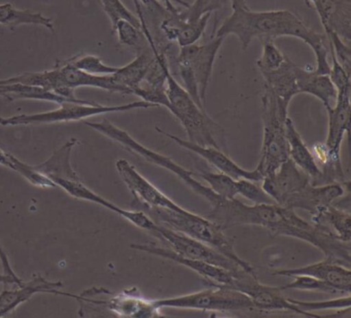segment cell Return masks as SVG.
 Instances as JSON below:
<instances>
[{
	"mask_svg": "<svg viewBox=\"0 0 351 318\" xmlns=\"http://www.w3.org/2000/svg\"><path fill=\"white\" fill-rule=\"evenodd\" d=\"M207 219L223 230L235 225H256L274 236H287L303 240L319 249L326 258L350 266V242L339 239L330 230L300 217L295 209L273 204H244L237 198L223 199L213 207Z\"/></svg>",
	"mask_w": 351,
	"mask_h": 318,
	"instance_id": "6da1fadb",
	"label": "cell"
},
{
	"mask_svg": "<svg viewBox=\"0 0 351 318\" xmlns=\"http://www.w3.org/2000/svg\"><path fill=\"white\" fill-rule=\"evenodd\" d=\"M232 14L223 21L213 36L226 38L234 36L241 44L242 50H247L256 38L274 40L279 38H295L305 42L315 56V73L330 75L326 36L312 29L299 16L289 10L252 11L245 0H233Z\"/></svg>",
	"mask_w": 351,
	"mask_h": 318,
	"instance_id": "7a4b0ae2",
	"label": "cell"
},
{
	"mask_svg": "<svg viewBox=\"0 0 351 318\" xmlns=\"http://www.w3.org/2000/svg\"><path fill=\"white\" fill-rule=\"evenodd\" d=\"M130 205L133 210L143 211L158 225L186 234L194 239L207 244L210 247L215 248L219 254L237 262L246 272L256 274L252 266L236 254L233 240L226 235L225 230L207 217H201L189 210L180 212V211L153 208V207L139 204Z\"/></svg>",
	"mask_w": 351,
	"mask_h": 318,
	"instance_id": "3957f363",
	"label": "cell"
},
{
	"mask_svg": "<svg viewBox=\"0 0 351 318\" xmlns=\"http://www.w3.org/2000/svg\"><path fill=\"white\" fill-rule=\"evenodd\" d=\"M166 94L169 100L170 112L184 127L189 141L202 147H213L227 153L225 131L178 83L170 69L166 73Z\"/></svg>",
	"mask_w": 351,
	"mask_h": 318,
	"instance_id": "277c9868",
	"label": "cell"
},
{
	"mask_svg": "<svg viewBox=\"0 0 351 318\" xmlns=\"http://www.w3.org/2000/svg\"><path fill=\"white\" fill-rule=\"evenodd\" d=\"M289 108L283 106L272 92L265 88L262 96V120L264 136L258 168L263 178L272 175L281 164L289 159V143L285 135V121Z\"/></svg>",
	"mask_w": 351,
	"mask_h": 318,
	"instance_id": "5b68a950",
	"label": "cell"
},
{
	"mask_svg": "<svg viewBox=\"0 0 351 318\" xmlns=\"http://www.w3.org/2000/svg\"><path fill=\"white\" fill-rule=\"evenodd\" d=\"M225 38L213 36L203 45H190L178 50L176 64L184 89L200 108L205 110L206 92L213 65Z\"/></svg>",
	"mask_w": 351,
	"mask_h": 318,
	"instance_id": "8992f818",
	"label": "cell"
},
{
	"mask_svg": "<svg viewBox=\"0 0 351 318\" xmlns=\"http://www.w3.org/2000/svg\"><path fill=\"white\" fill-rule=\"evenodd\" d=\"M85 125L93 129V130L97 131L100 134L108 137V138L116 141V143L122 145L123 147H125L130 153L139 156V157L143 158L145 161L155 164V165L176 174L186 186H190L195 193H197L199 196L203 197L205 200L208 201L211 206L215 207V205L219 204V202L223 200L219 195L215 194L209 186H203L198 180H195L193 178L194 172L186 170V168L174 162L171 158L166 157V156L162 155V154L147 149L145 145L135 140L126 131L119 128V127H117L116 125L112 124L106 119H104L100 123L85 122Z\"/></svg>",
	"mask_w": 351,
	"mask_h": 318,
	"instance_id": "52a82bcc",
	"label": "cell"
},
{
	"mask_svg": "<svg viewBox=\"0 0 351 318\" xmlns=\"http://www.w3.org/2000/svg\"><path fill=\"white\" fill-rule=\"evenodd\" d=\"M159 108L156 104L139 100L123 106H106L94 101L64 102L59 104V108L50 112L34 114H20L11 118L0 117V126H20V125L54 124V123H69L83 121L98 114L110 112H130L139 108Z\"/></svg>",
	"mask_w": 351,
	"mask_h": 318,
	"instance_id": "ba28073f",
	"label": "cell"
},
{
	"mask_svg": "<svg viewBox=\"0 0 351 318\" xmlns=\"http://www.w3.org/2000/svg\"><path fill=\"white\" fill-rule=\"evenodd\" d=\"M209 289L168 299H155L158 308L194 309L210 312L256 310L252 299L241 291L226 285L210 284Z\"/></svg>",
	"mask_w": 351,
	"mask_h": 318,
	"instance_id": "9c48e42d",
	"label": "cell"
},
{
	"mask_svg": "<svg viewBox=\"0 0 351 318\" xmlns=\"http://www.w3.org/2000/svg\"><path fill=\"white\" fill-rule=\"evenodd\" d=\"M232 289L245 293L258 311H291L308 318H320L312 312H305L291 303L289 297L282 295L280 287L269 286L258 280L256 274L239 270L235 273V281Z\"/></svg>",
	"mask_w": 351,
	"mask_h": 318,
	"instance_id": "30bf717a",
	"label": "cell"
},
{
	"mask_svg": "<svg viewBox=\"0 0 351 318\" xmlns=\"http://www.w3.org/2000/svg\"><path fill=\"white\" fill-rule=\"evenodd\" d=\"M151 235L167 243L173 252L184 258L202 260V262L221 267V268L234 273L243 270L237 262H233L227 256L219 254L215 248L210 247L207 244L194 239L186 234L174 231V230L157 223V228Z\"/></svg>",
	"mask_w": 351,
	"mask_h": 318,
	"instance_id": "8fae6325",
	"label": "cell"
},
{
	"mask_svg": "<svg viewBox=\"0 0 351 318\" xmlns=\"http://www.w3.org/2000/svg\"><path fill=\"white\" fill-rule=\"evenodd\" d=\"M119 175L122 178L127 188L133 195L131 204L143 205L153 208L169 209V210L184 212L186 209L176 204L169 197L166 196L162 191L156 188L147 178H143L134 166L125 159H120L116 163Z\"/></svg>",
	"mask_w": 351,
	"mask_h": 318,
	"instance_id": "7c38bea8",
	"label": "cell"
},
{
	"mask_svg": "<svg viewBox=\"0 0 351 318\" xmlns=\"http://www.w3.org/2000/svg\"><path fill=\"white\" fill-rule=\"evenodd\" d=\"M110 295L112 297L106 299H93L83 295L84 301L80 303L104 306L119 317L154 318L164 316L161 309L156 305L155 299L143 297L136 287L124 289L117 295L110 293Z\"/></svg>",
	"mask_w": 351,
	"mask_h": 318,
	"instance_id": "4fadbf2b",
	"label": "cell"
},
{
	"mask_svg": "<svg viewBox=\"0 0 351 318\" xmlns=\"http://www.w3.org/2000/svg\"><path fill=\"white\" fill-rule=\"evenodd\" d=\"M131 248L141 250V252H147V254H154V256H160V258H167V260L186 267V268L198 273L202 277L205 283L209 285L219 284L232 287L234 281H235L236 272H231V271L226 270L221 267L208 264V262H202V260L184 258V256L176 254L171 248L161 247V246H157L152 243L131 244Z\"/></svg>",
	"mask_w": 351,
	"mask_h": 318,
	"instance_id": "5bb4252c",
	"label": "cell"
},
{
	"mask_svg": "<svg viewBox=\"0 0 351 318\" xmlns=\"http://www.w3.org/2000/svg\"><path fill=\"white\" fill-rule=\"evenodd\" d=\"M350 93L351 86L343 88L337 94L334 106L326 108L328 117V137L326 145L330 162L341 166L340 149L345 133L350 128Z\"/></svg>",
	"mask_w": 351,
	"mask_h": 318,
	"instance_id": "9a60e30c",
	"label": "cell"
},
{
	"mask_svg": "<svg viewBox=\"0 0 351 318\" xmlns=\"http://www.w3.org/2000/svg\"><path fill=\"white\" fill-rule=\"evenodd\" d=\"M158 132L161 133L164 136L168 137L170 140L178 143L180 147H184L188 151H193L196 155L200 156L201 158L208 162L211 165L215 166L217 169L219 170L221 173L227 174L231 176L234 180H252V182H261L263 180V174L260 170L256 167L254 170H246L240 167L235 163L231 158L228 156L227 153L221 151V149H215L213 147H202V145H197V143H191L189 140L180 138L176 135L170 134L166 131L162 130L159 127L156 128Z\"/></svg>",
	"mask_w": 351,
	"mask_h": 318,
	"instance_id": "2e32d148",
	"label": "cell"
},
{
	"mask_svg": "<svg viewBox=\"0 0 351 318\" xmlns=\"http://www.w3.org/2000/svg\"><path fill=\"white\" fill-rule=\"evenodd\" d=\"M311 184L309 176L300 169L291 159L281 164L272 174L265 176L262 188L279 205H285L287 199Z\"/></svg>",
	"mask_w": 351,
	"mask_h": 318,
	"instance_id": "e0dca14e",
	"label": "cell"
},
{
	"mask_svg": "<svg viewBox=\"0 0 351 318\" xmlns=\"http://www.w3.org/2000/svg\"><path fill=\"white\" fill-rule=\"evenodd\" d=\"M63 283L61 281H49L40 275H36L30 280L23 281L14 289H3L0 293V317H5L27 302L36 293H50V295H65L79 299L80 295L65 293L61 291Z\"/></svg>",
	"mask_w": 351,
	"mask_h": 318,
	"instance_id": "ac0fdd59",
	"label": "cell"
},
{
	"mask_svg": "<svg viewBox=\"0 0 351 318\" xmlns=\"http://www.w3.org/2000/svg\"><path fill=\"white\" fill-rule=\"evenodd\" d=\"M349 191V182H332V184L313 186L308 184L305 188L300 191L287 199L283 206L291 209H303L309 211L312 217L322 212L324 208L334 204L337 199L344 196Z\"/></svg>",
	"mask_w": 351,
	"mask_h": 318,
	"instance_id": "d6986e66",
	"label": "cell"
},
{
	"mask_svg": "<svg viewBox=\"0 0 351 318\" xmlns=\"http://www.w3.org/2000/svg\"><path fill=\"white\" fill-rule=\"evenodd\" d=\"M276 276L293 277L297 275H308L330 284L343 293H350L351 270L349 267L340 264L330 258H324L322 262L293 269H282L272 273Z\"/></svg>",
	"mask_w": 351,
	"mask_h": 318,
	"instance_id": "ffe728a7",
	"label": "cell"
},
{
	"mask_svg": "<svg viewBox=\"0 0 351 318\" xmlns=\"http://www.w3.org/2000/svg\"><path fill=\"white\" fill-rule=\"evenodd\" d=\"M285 135L289 143V159L309 176L311 184L322 186V182H324V172L318 167L313 154L308 149L289 118L285 121Z\"/></svg>",
	"mask_w": 351,
	"mask_h": 318,
	"instance_id": "44dd1931",
	"label": "cell"
},
{
	"mask_svg": "<svg viewBox=\"0 0 351 318\" xmlns=\"http://www.w3.org/2000/svg\"><path fill=\"white\" fill-rule=\"evenodd\" d=\"M295 80H297L298 91L300 93L309 94L317 98L324 104V108L332 106L336 101V87L332 84L330 75H319L315 73L313 67H302L295 64Z\"/></svg>",
	"mask_w": 351,
	"mask_h": 318,
	"instance_id": "7402d4cb",
	"label": "cell"
},
{
	"mask_svg": "<svg viewBox=\"0 0 351 318\" xmlns=\"http://www.w3.org/2000/svg\"><path fill=\"white\" fill-rule=\"evenodd\" d=\"M77 143L79 140L77 138L69 139L48 160L34 167L49 180H52L56 186L61 182H77L81 180L71 165V153Z\"/></svg>",
	"mask_w": 351,
	"mask_h": 318,
	"instance_id": "603a6c76",
	"label": "cell"
},
{
	"mask_svg": "<svg viewBox=\"0 0 351 318\" xmlns=\"http://www.w3.org/2000/svg\"><path fill=\"white\" fill-rule=\"evenodd\" d=\"M295 69V63L287 57L285 63L275 71L261 73L264 77L265 88L272 92L279 102L287 108L291 99L299 94Z\"/></svg>",
	"mask_w": 351,
	"mask_h": 318,
	"instance_id": "cb8c5ba5",
	"label": "cell"
},
{
	"mask_svg": "<svg viewBox=\"0 0 351 318\" xmlns=\"http://www.w3.org/2000/svg\"><path fill=\"white\" fill-rule=\"evenodd\" d=\"M155 59L153 51L149 47L138 52L134 60L123 67H119L118 71L112 75L114 83L123 88L127 92V95H132L133 91L141 85L145 79L149 66Z\"/></svg>",
	"mask_w": 351,
	"mask_h": 318,
	"instance_id": "d4e9b609",
	"label": "cell"
},
{
	"mask_svg": "<svg viewBox=\"0 0 351 318\" xmlns=\"http://www.w3.org/2000/svg\"><path fill=\"white\" fill-rule=\"evenodd\" d=\"M0 97L5 98L9 101L21 99L43 100V101L54 102L57 104L71 101L48 90L21 83H0Z\"/></svg>",
	"mask_w": 351,
	"mask_h": 318,
	"instance_id": "484cf974",
	"label": "cell"
},
{
	"mask_svg": "<svg viewBox=\"0 0 351 318\" xmlns=\"http://www.w3.org/2000/svg\"><path fill=\"white\" fill-rule=\"evenodd\" d=\"M312 223L330 230L339 239L350 242L351 217L349 211L339 208L334 204L324 208L317 215L312 217Z\"/></svg>",
	"mask_w": 351,
	"mask_h": 318,
	"instance_id": "4316f807",
	"label": "cell"
},
{
	"mask_svg": "<svg viewBox=\"0 0 351 318\" xmlns=\"http://www.w3.org/2000/svg\"><path fill=\"white\" fill-rule=\"evenodd\" d=\"M24 24L44 26L47 29L54 32V25L50 18L45 17L40 13H34L29 10H20L11 3L0 5V25L7 26L15 30Z\"/></svg>",
	"mask_w": 351,
	"mask_h": 318,
	"instance_id": "83f0119b",
	"label": "cell"
},
{
	"mask_svg": "<svg viewBox=\"0 0 351 318\" xmlns=\"http://www.w3.org/2000/svg\"><path fill=\"white\" fill-rule=\"evenodd\" d=\"M199 176L208 184L209 188L219 195L223 199H235L237 196V188H236V180L227 174L213 173V172L201 170Z\"/></svg>",
	"mask_w": 351,
	"mask_h": 318,
	"instance_id": "f1b7e54d",
	"label": "cell"
},
{
	"mask_svg": "<svg viewBox=\"0 0 351 318\" xmlns=\"http://www.w3.org/2000/svg\"><path fill=\"white\" fill-rule=\"evenodd\" d=\"M112 28L117 32L119 42L124 46L136 49L139 52L149 47L145 36L141 32V28L133 25L130 22L126 21V20H120Z\"/></svg>",
	"mask_w": 351,
	"mask_h": 318,
	"instance_id": "f546056e",
	"label": "cell"
},
{
	"mask_svg": "<svg viewBox=\"0 0 351 318\" xmlns=\"http://www.w3.org/2000/svg\"><path fill=\"white\" fill-rule=\"evenodd\" d=\"M67 61L75 69L93 75H112L119 69L106 65L99 57L94 55H77L67 59Z\"/></svg>",
	"mask_w": 351,
	"mask_h": 318,
	"instance_id": "4dcf8cb0",
	"label": "cell"
},
{
	"mask_svg": "<svg viewBox=\"0 0 351 318\" xmlns=\"http://www.w3.org/2000/svg\"><path fill=\"white\" fill-rule=\"evenodd\" d=\"M287 58V56L275 45L274 40H263L262 55L256 61V66L260 73L275 71L285 63Z\"/></svg>",
	"mask_w": 351,
	"mask_h": 318,
	"instance_id": "1f68e13d",
	"label": "cell"
},
{
	"mask_svg": "<svg viewBox=\"0 0 351 318\" xmlns=\"http://www.w3.org/2000/svg\"><path fill=\"white\" fill-rule=\"evenodd\" d=\"M281 291L285 289H297V291H320V293H336V289L330 286L324 281L319 280L315 277L308 275H297L293 276V280L280 287Z\"/></svg>",
	"mask_w": 351,
	"mask_h": 318,
	"instance_id": "d6a6232c",
	"label": "cell"
},
{
	"mask_svg": "<svg viewBox=\"0 0 351 318\" xmlns=\"http://www.w3.org/2000/svg\"><path fill=\"white\" fill-rule=\"evenodd\" d=\"M236 188L237 195L252 201L254 204H273L274 200L265 192L262 186H258V182L252 180H236Z\"/></svg>",
	"mask_w": 351,
	"mask_h": 318,
	"instance_id": "836d02e7",
	"label": "cell"
},
{
	"mask_svg": "<svg viewBox=\"0 0 351 318\" xmlns=\"http://www.w3.org/2000/svg\"><path fill=\"white\" fill-rule=\"evenodd\" d=\"M11 161L12 163H13L14 171L21 174L25 180H27L28 182H29L30 184H34V186L42 188H56V184H55L52 180H49V178H47V176H45L44 174L38 172L34 166H30L28 165V164L23 163V162L20 161L19 159H17L15 156L12 155V154Z\"/></svg>",
	"mask_w": 351,
	"mask_h": 318,
	"instance_id": "e575fe53",
	"label": "cell"
},
{
	"mask_svg": "<svg viewBox=\"0 0 351 318\" xmlns=\"http://www.w3.org/2000/svg\"><path fill=\"white\" fill-rule=\"evenodd\" d=\"M104 12L112 22V27L116 25L117 22L120 20H126L133 25L141 27V22L136 15L129 11L126 5L122 3V0H100Z\"/></svg>",
	"mask_w": 351,
	"mask_h": 318,
	"instance_id": "d590c367",
	"label": "cell"
},
{
	"mask_svg": "<svg viewBox=\"0 0 351 318\" xmlns=\"http://www.w3.org/2000/svg\"><path fill=\"white\" fill-rule=\"evenodd\" d=\"M328 46H330V54L334 55L339 64L351 73V48L350 44L344 42L342 38H339L337 34L332 32L326 34Z\"/></svg>",
	"mask_w": 351,
	"mask_h": 318,
	"instance_id": "8d00e7d4",
	"label": "cell"
},
{
	"mask_svg": "<svg viewBox=\"0 0 351 318\" xmlns=\"http://www.w3.org/2000/svg\"><path fill=\"white\" fill-rule=\"evenodd\" d=\"M289 299L305 312H314L317 311V310L326 309H346V308H350L351 306L350 293L347 295L346 297L328 299V301L305 302L299 301V299Z\"/></svg>",
	"mask_w": 351,
	"mask_h": 318,
	"instance_id": "74e56055",
	"label": "cell"
},
{
	"mask_svg": "<svg viewBox=\"0 0 351 318\" xmlns=\"http://www.w3.org/2000/svg\"><path fill=\"white\" fill-rule=\"evenodd\" d=\"M0 260H1V264H3V274L11 279L12 284H22L24 281L23 279L20 278V277H18V275L16 274L15 271L12 268L11 264H10L7 254H5V250L1 247H0Z\"/></svg>",
	"mask_w": 351,
	"mask_h": 318,
	"instance_id": "f35d334b",
	"label": "cell"
},
{
	"mask_svg": "<svg viewBox=\"0 0 351 318\" xmlns=\"http://www.w3.org/2000/svg\"><path fill=\"white\" fill-rule=\"evenodd\" d=\"M0 165L5 166V167L10 168L13 170V163L11 161V154L5 151L3 147L0 145Z\"/></svg>",
	"mask_w": 351,
	"mask_h": 318,
	"instance_id": "ab89813d",
	"label": "cell"
},
{
	"mask_svg": "<svg viewBox=\"0 0 351 318\" xmlns=\"http://www.w3.org/2000/svg\"><path fill=\"white\" fill-rule=\"evenodd\" d=\"M160 1L163 3V5L167 8V10L171 12H176L178 9V8L173 5V3H178L182 8H188L190 5V3H186L184 0H160Z\"/></svg>",
	"mask_w": 351,
	"mask_h": 318,
	"instance_id": "60d3db41",
	"label": "cell"
},
{
	"mask_svg": "<svg viewBox=\"0 0 351 318\" xmlns=\"http://www.w3.org/2000/svg\"><path fill=\"white\" fill-rule=\"evenodd\" d=\"M3 284H12V281L9 277L5 276V274H1V273H0V285Z\"/></svg>",
	"mask_w": 351,
	"mask_h": 318,
	"instance_id": "b9f144b4",
	"label": "cell"
},
{
	"mask_svg": "<svg viewBox=\"0 0 351 318\" xmlns=\"http://www.w3.org/2000/svg\"><path fill=\"white\" fill-rule=\"evenodd\" d=\"M308 1H309V5L311 7L312 3H315L317 0H308Z\"/></svg>",
	"mask_w": 351,
	"mask_h": 318,
	"instance_id": "7bdbcfd3",
	"label": "cell"
},
{
	"mask_svg": "<svg viewBox=\"0 0 351 318\" xmlns=\"http://www.w3.org/2000/svg\"><path fill=\"white\" fill-rule=\"evenodd\" d=\"M0 145H1V147H3V143H1V141H0Z\"/></svg>",
	"mask_w": 351,
	"mask_h": 318,
	"instance_id": "ee69618b",
	"label": "cell"
}]
</instances>
